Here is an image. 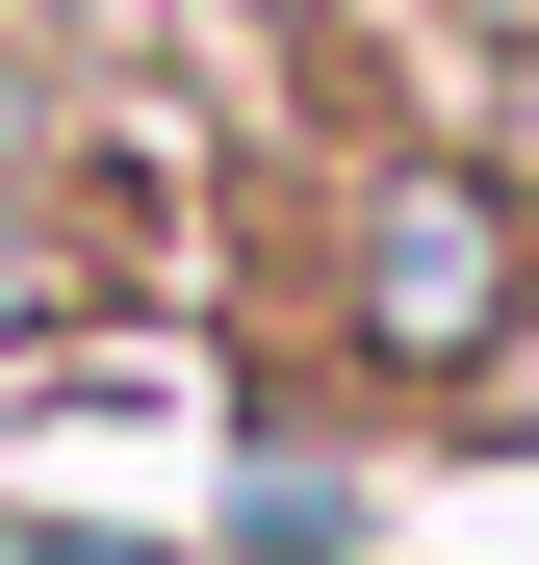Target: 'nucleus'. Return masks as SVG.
I'll use <instances>...</instances> for the list:
<instances>
[{
	"instance_id": "1",
	"label": "nucleus",
	"mask_w": 539,
	"mask_h": 565,
	"mask_svg": "<svg viewBox=\"0 0 539 565\" xmlns=\"http://www.w3.org/2000/svg\"><path fill=\"white\" fill-rule=\"evenodd\" d=\"M359 309H386V334H488V206H463V180H411V206L359 232Z\"/></svg>"
}]
</instances>
